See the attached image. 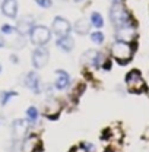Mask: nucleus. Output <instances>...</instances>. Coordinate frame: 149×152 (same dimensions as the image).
Segmentation results:
<instances>
[{"label":"nucleus","instance_id":"obj_2","mask_svg":"<svg viewBox=\"0 0 149 152\" xmlns=\"http://www.w3.org/2000/svg\"><path fill=\"white\" fill-rule=\"evenodd\" d=\"M110 18L111 22L118 28L123 25H129L130 23V15L126 10V7L120 3V1H114L110 9Z\"/></svg>","mask_w":149,"mask_h":152},{"label":"nucleus","instance_id":"obj_20","mask_svg":"<svg viewBox=\"0 0 149 152\" xmlns=\"http://www.w3.org/2000/svg\"><path fill=\"white\" fill-rule=\"evenodd\" d=\"M91 39L95 44H101V42H104V34L101 31H95V32L91 34Z\"/></svg>","mask_w":149,"mask_h":152},{"label":"nucleus","instance_id":"obj_23","mask_svg":"<svg viewBox=\"0 0 149 152\" xmlns=\"http://www.w3.org/2000/svg\"><path fill=\"white\" fill-rule=\"evenodd\" d=\"M4 45H6V41H4V38L0 35V48H1V47H4Z\"/></svg>","mask_w":149,"mask_h":152},{"label":"nucleus","instance_id":"obj_21","mask_svg":"<svg viewBox=\"0 0 149 152\" xmlns=\"http://www.w3.org/2000/svg\"><path fill=\"white\" fill-rule=\"evenodd\" d=\"M1 32L3 34H7V35H12V34H15V32H18L16 31V28H13V26H10V25H3L1 26Z\"/></svg>","mask_w":149,"mask_h":152},{"label":"nucleus","instance_id":"obj_14","mask_svg":"<svg viewBox=\"0 0 149 152\" xmlns=\"http://www.w3.org/2000/svg\"><path fill=\"white\" fill-rule=\"evenodd\" d=\"M69 83H70L69 73L64 70H56V82H54L56 89H64L69 86Z\"/></svg>","mask_w":149,"mask_h":152},{"label":"nucleus","instance_id":"obj_7","mask_svg":"<svg viewBox=\"0 0 149 152\" xmlns=\"http://www.w3.org/2000/svg\"><path fill=\"white\" fill-rule=\"evenodd\" d=\"M41 139L37 134H29L22 142V152H41L42 151Z\"/></svg>","mask_w":149,"mask_h":152},{"label":"nucleus","instance_id":"obj_17","mask_svg":"<svg viewBox=\"0 0 149 152\" xmlns=\"http://www.w3.org/2000/svg\"><path fill=\"white\" fill-rule=\"evenodd\" d=\"M89 22H91V25H93L95 28H102V26H104V19L101 16V13H98V12H92Z\"/></svg>","mask_w":149,"mask_h":152},{"label":"nucleus","instance_id":"obj_8","mask_svg":"<svg viewBox=\"0 0 149 152\" xmlns=\"http://www.w3.org/2000/svg\"><path fill=\"white\" fill-rule=\"evenodd\" d=\"M115 38L117 41H124V42H131L134 38H136V29L129 25H123V26H118L117 31H115Z\"/></svg>","mask_w":149,"mask_h":152},{"label":"nucleus","instance_id":"obj_25","mask_svg":"<svg viewBox=\"0 0 149 152\" xmlns=\"http://www.w3.org/2000/svg\"><path fill=\"white\" fill-rule=\"evenodd\" d=\"M104 67H105L107 70H110V69H111V61H105V66H104Z\"/></svg>","mask_w":149,"mask_h":152},{"label":"nucleus","instance_id":"obj_22","mask_svg":"<svg viewBox=\"0 0 149 152\" xmlns=\"http://www.w3.org/2000/svg\"><path fill=\"white\" fill-rule=\"evenodd\" d=\"M35 3H37L39 7H42V9H48V7H51V4H53L51 0H35Z\"/></svg>","mask_w":149,"mask_h":152},{"label":"nucleus","instance_id":"obj_4","mask_svg":"<svg viewBox=\"0 0 149 152\" xmlns=\"http://www.w3.org/2000/svg\"><path fill=\"white\" fill-rule=\"evenodd\" d=\"M126 85H127L129 91L136 92V94H139V92H142V91L146 89L145 79L142 77V73H140L139 70H136V69L130 70V72L126 75Z\"/></svg>","mask_w":149,"mask_h":152},{"label":"nucleus","instance_id":"obj_19","mask_svg":"<svg viewBox=\"0 0 149 152\" xmlns=\"http://www.w3.org/2000/svg\"><path fill=\"white\" fill-rule=\"evenodd\" d=\"M26 117H28V121L29 123H35L38 120V110L35 107H29L26 110Z\"/></svg>","mask_w":149,"mask_h":152},{"label":"nucleus","instance_id":"obj_24","mask_svg":"<svg viewBox=\"0 0 149 152\" xmlns=\"http://www.w3.org/2000/svg\"><path fill=\"white\" fill-rule=\"evenodd\" d=\"M10 60H12V61H13L15 64H16V63H18V61H19V60H18V57L15 56V54H12V56H10Z\"/></svg>","mask_w":149,"mask_h":152},{"label":"nucleus","instance_id":"obj_29","mask_svg":"<svg viewBox=\"0 0 149 152\" xmlns=\"http://www.w3.org/2000/svg\"><path fill=\"white\" fill-rule=\"evenodd\" d=\"M74 1H79V0H74Z\"/></svg>","mask_w":149,"mask_h":152},{"label":"nucleus","instance_id":"obj_10","mask_svg":"<svg viewBox=\"0 0 149 152\" xmlns=\"http://www.w3.org/2000/svg\"><path fill=\"white\" fill-rule=\"evenodd\" d=\"M82 61L88 66H101V61H102V54L99 51H95V50H89L86 51L83 56H82Z\"/></svg>","mask_w":149,"mask_h":152},{"label":"nucleus","instance_id":"obj_3","mask_svg":"<svg viewBox=\"0 0 149 152\" xmlns=\"http://www.w3.org/2000/svg\"><path fill=\"white\" fill-rule=\"evenodd\" d=\"M29 38L35 45H45L51 38V31L44 25H34L29 31Z\"/></svg>","mask_w":149,"mask_h":152},{"label":"nucleus","instance_id":"obj_11","mask_svg":"<svg viewBox=\"0 0 149 152\" xmlns=\"http://www.w3.org/2000/svg\"><path fill=\"white\" fill-rule=\"evenodd\" d=\"M1 12L7 18H16V15H18V1L16 0H3Z\"/></svg>","mask_w":149,"mask_h":152},{"label":"nucleus","instance_id":"obj_5","mask_svg":"<svg viewBox=\"0 0 149 152\" xmlns=\"http://www.w3.org/2000/svg\"><path fill=\"white\" fill-rule=\"evenodd\" d=\"M48 58H50V53L42 45H38V48L32 51V64L35 69H42L48 63Z\"/></svg>","mask_w":149,"mask_h":152},{"label":"nucleus","instance_id":"obj_27","mask_svg":"<svg viewBox=\"0 0 149 152\" xmlns=\"http://www.w3.org/2000/svg\"><path fill=\"white\" fill-rule=\"evenodd\" d=\"M0 72H1V66H0Z\"/></svg>","mask_w":149,"mask_h":152},{"label":"nucleus","instance_id":"obj_9","mask_svg":"<svg viewBox=\"0 0 149 152\" xmlns=\"http://www.w3.org/2000/svg\"><path fill=\"white\" fill-rule=\"evenodd\" d=\"M28 132V123L22 118H18L12 123V136H13V140L18 142L22 140L25 137V134Z\"/></svg>","mask_w":149,"mask_h":152},{"label":"nucleus","instance_id":"obj_26","mask_svg":"<svg viewBox=\"0 0 149 152\" xmlns=\"http://www.w3.org/2000/svg\"><path fill=\"white\" fill-rule=\"evenodd\" d=\"M115 1H123V0H115Z\"/></svg>","mask_w":149,"mask_h":152},{"label":"nucleus","instance_id":"obj_18","mask_svg":"<svg viewBox=\"0 0 149 152\" xmlns=\"http://www.w3.org/2000/svg\"><path fill=\"white\" fill-rule=\"evenodd\" d=\"M18 92H15V91H6V92H1L0 94V104L1 105H6L9 101H10V98H13V96H16Z\"/></svg>","mask_w":149,"mask_h":152},{"label":"nucleus","instance_id":"obj_1","mask_svg":"<svg viewBox=\"0 0 149 152\" xmlns=\"http://www.w3.org/2000/svg\"><path fill=\"white\" fill-rule=\"evenodd\" d=\"M111 54L120 64H127L131 60V56H133V48L130 47L129 42L115 41L111 47Z\"/></svg>","mask_w":149,"mask_h":152},{"label":"nucleus","instance_id":"obj_6","mask_svg":"<svg viewBox=\"0 0 149 152\" xmlns=\"http://www.w3.org/2000/svg\"><path fill=\"white\" fill-rule=\"evenodd\" d=\"M51 29L53 32L56 34L57 37H63V35H69L70 31H72V25L67 19L61 18V16H57L53 20V25H51Z\"/></svg>","mask_w":149,"mask_h":152},{"label":"nucleus","instance_id":"obj_12","mask_svg":"<svg viewBox=\"0 0 149 152\" xmlns=\"http://www.w3.org/2000/svg\"><path fill=\"white\" fill-rule=\"evenodd\" d=\"M25 85L35 94L41 92V80H39V76L35 72H29L26 77H25Z\"/></svg>","mask_w":149,"mask_h":152},{"label":"nucleus","instance_id":"obj_28","mask_svg":"<svg viewBox=\"0 0 149 152\" xmlns=\"http://www.w3.org/2000/svg\"><path fill=\"white\" fill-rule=\"evenodd\" d=\"M148 86H149V79H148Z\"/></svg>","mask_w":149,"mask_h":152},{"label":"nucleus","instance_id":"obj_13","mask_svg":"<svg viewBox=\"0 0 149 152\" xmlns=\"http://www.w3.org/2000/svg\"><path fill=\"white\" fill-rule=\"evenodd\" d=\"M35 25V19L32 16H23L22 19L18 20V26H16V31L20 35H25V34H29L31 28Z\"/></svg>","mask_w":149,"mask_h":152},{"label":"nucleus","instance_id":"obj_15","mask_svg":"<svg viewBox=\"0 0 149 152\" xmlns=\"http://www.w3.org/2000/svg\"><path fill=\"white\" fill-rule=\"evenodd\" d=\"M56 45L58 48H61L63 51H66V53H69V51H72L74 47V39L70 35H63V37H58L56 41Z\"/></svg>","mask_w":149,"mask_h":152},{"label":"nucleus","instance_id":"obj_16","mask_svg":"<svg viewBox=\"0 0 149 152\" xmlns=\"http://www.w3.org/2000/svg\"><path fill=\"white\" fill-rule=\"evenodd\" d=\"M89 28H91V22L85 18H80L74 23V32L77 35H86L89 32Z\"/></svg>","mask_w":149,"mask_h":152}]
</instances>
